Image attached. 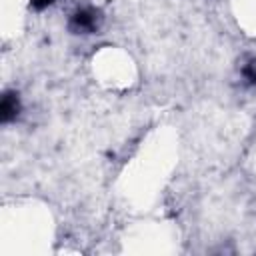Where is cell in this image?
Wrapping results in <instances>:
<instances>
[{
    "label": "cell",
    "instance_id": "obj_1",
    "mask_svg": "<svg viewBox=\"0 0 256 256\" xmlns=\"http://www.w3.org/2000/svg\"><path fill=\"white\" fill-rule=\"evenodd\" d=\"M100 22H102L100 12L90 6H84V8H78L76 12H72V16L68 20V28L72 34H92L98 30Z\"/></svg>",
    "mask_w": 256,
    "mask_h": 256
},
{
    "label": "cell",
    "instance_id": "obj_2",
    "mask_svg": "<svg viewBox=\"0 0 256 256\" xmlns=\"http://www.w3.org/2000/svg\"><path fill=\"white\" fill-rule=\"evenodd\" d=\"M18 112H20V98H18V94L12 92V90L4 92L2 102H0V118H2V122L8 124L10 120H14L18 116Z\"/></svg>",
    "mask_w": 256,
    "mask_h": 256
},
{
    "label": "cell",
    "instance_id": "obj_3",
    "mask_svg": "<svg viewBox=\"0 0 256 256\" xmlns=\"http://www.w3.org/2000/svg\"><path fill=\"white\" fill-rule=\"evenodd\" d=\"M242 78L246 84H256V60H250L242 66Z\"/></svg>",
    "mask_w": 256,
    "mask_h": 256
},
{
    "label": "cell",
    "instance_id": "obj_4",
    "mask_svg": "<svg viewBox=\"0 0 256 256\" xmlns=\"http://www.w3.org/2000/svg\"><path fill=\"white\" fill-rule=\"evenodd\" d=\"M54 2H56V0H30V4H32L34 10H44V8L52 6Z\"/></svg>",
    "mask_w": 256,
    "mask_h": 256
}]
</instances>
